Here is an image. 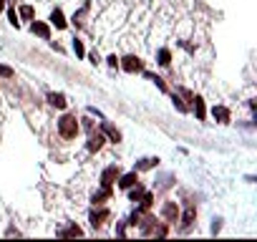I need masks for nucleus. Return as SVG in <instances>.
<instances>
[{
  "instance_id": "obj_1",
  "label": "nucleus",
  "mask_w": 257,
  "mask_h": 242,
  "mask_svg": "<svg viewBox=\"0 0 257 242\" xmlns=\"http://www.w3.org/2000/svg\"><path fill=\"white\" fill-rule=\"evenodd\" d=\"M58 132H61L63 139H76V134H78V121H76V116L63 113L61 121H58Z\"/></svg>"
},
{
  "instance_id": "obj_2",
  "label": "nucleus",
  "mask_w": 257,
  "mask_h": 242,
  "mask_svg": "<svg viewBox=\"0 0 257 242\" xmlns=\"http://www.w3.org/2000/svg\"><path fill=\"white\" fill-rule=\"evenodd\" d=\"M162 217L167 219V224H174V222L179 219V207H177V202H167V204L162 207Z\"/></svg>"
},
{
  "instance_id": "obj_3",
  "label": "nucleus",
  "mask_w": 257,
  "mask_h": 242,
  "mask_svg": "<svg viewBox=\"0 0 257 242\" xmlns=\"http://www.w3.org/2000/svg\"><path fill=\"white\" fill-rule=\"evenodd\" d=\"M121 66H123V71H128V73H137V71H142V68H144V63H142L137 56H126Z\"/></svg>"
},
{
  "instance_id": "obj_4",
  "label": "nucleus",
  "mask_w": 257,
  "mask_h": 242,
  "mask_svg": "<svg viewBox=\"0 0 257 242\" xmlns=\"http://www.w3.org/2000/svg\"><path fill=\"white\" fill-rule=\"evenodd\" d=\"M116 179H118V167H108V169H103V174H101V184H103V187H111Z\"/></svg>"
},
{
  "instance_id": "obj_5",
  "label": "nucleus",
  "mask_w": 257,
  "mask_h": 242,
  "mask_svg": "<svg viewBox=\"0 0 257 242\" xmlns=\"http://www.w3.org/2000/svg\"><path fill=\"white\" fill-rule=\"evenodd\" d=\"M212 116L219 121V124H229V108H224V106H214Z\"/></svg>"
},
{
  "instance_id": "obj_6",
  "label": "nucleus",
  "mask_w": 257,
  "mask_h": 242,
  "mask_svg": "<svg viewBox=\"0 0 257 242\" xmlns=\"http://www.w3.org/2000/svg\"><path fill=\"white\" fill-rule=\"evenodd\" d=\"M111 214H108V209H98V212H91V224L93 227H101L106 219H108Z\"/></svg>"
},
{
  "instance_id": "obj_7",
  "label": "nucleus",
  "mask_w": 257,
  "mask_h": 242,
  "mask_svg": "<svg viewBox=\"0 0 257 242\" xmlns=\"http://www.w3.org/2000/svg\"><path fill=\"white\" fill-rule=\"evenodd\" d=\"M31 31H33L36 36H41L43 41H48V38H51V31H48V26H46V23H38V21H36V23L31 26Z\"/></svg>"
},
{
  "instance_id": "obj_8",
  "label": "nucleus",
  "mask_w": 257,
  "mask_h": 242,
  "mask_svg": "<svg viewBox=\"0 0 257 242\" xmlns=\"http://www.w3.org/2000/svg\"><path fill=\"white\" fill-rule=\"evenodd\" d=\"M194 217H197V209H194V207H189V209L184 212V217H182V229H184V232L194 224Z\"/></svg>"
},
{
  "instance_id": "obj_9",
  "label": "nucleus",
  "mask_w": 257,
  "mask_h": 242,
  "mask_svg": "<svg viewBox=\"0 0 257 242\" xmlns=\"http://www.w3.org/2000/svg\"><path fill=\"white\" fill-rule=\"evenodd\" d=\"M137 182H139V179H137V172H132V174H123V177H121L118 187H121V189H132Z\"/></svg>"
},
{
  "instance_id": "obj_10",
  "label": "nucleus",
  "mask_w": 257,
  "mask_h": 242,
  "mask_svg": "<svg viewBox=\"0 0 257 242\" xmlns=\"http://www.w3.org/2000/svg\"><path fill=\"white\" fill-rule=\"evenodd\" d=\"M48 103L56 108H66V96L63 93H48Z\"/></svg>"
},
{
  "instance_id": "obj_11",
  "label": "nucleus",
  "mask_w": 257,
  "mask_h": 242,
  "mask_svg": "<svg viewBox=\"0 0 257 242\" xmlns=\"http://www.w3.org/2000/svg\"><path fill=\"white\" fill-rule=\"evenodd\" d=\"M101 147H103V137H101V134H91V137H88V149H91V152H98Z\"/></svg>"
},
{
  "instance_id": "obj_12",
  "label": "nucleus",
  "mask_w": 257,
  "mask_h": 242,
  "mask_svg": "<svg viewBox=\"0 0 257 242\" xmlns=\"http://www.w3.org/2000/svg\"><path fill=\"white\" fill-rule=\"evenodd\" d=\"M108 197H111V187H103L98 194H93V204H103Z\"/></svg>"
},
{
  "instance_id": "obj_13",
  "label": "nucleus",
  "mask_w": 257,
  "mask_h": 242,
  "mask_svg": "<svg viewBox=\"0 0 257 242\" xmlns=\"http://www.w3.org/2000/svg\"><path fill=\"white\" fill-rule=\"evenodd\" d=\"M51 23H53L56 28H66V21H63V13H61L58 8L53 11V16H51Z\"/></svg>"
},
{
  "instance_id": "obj_14",
  "label": "nucleus",
  "mask_w": 257,
  "mask_h": 242,
  "mask_svg": "<svg viewBox=\"0 0 257 242\" xmlns=\"http://www.w3.org/2000/svg\"><path fill=\"white\" fill-rule=\"evenodd\" d=\"M192 103H194V113H197V118H204V101H202L199 96H194Z\"/></svg>"
},
{
  "instance_id": "obj_15",
  "label": "nucleus",
  "mask_w": 257,
  "mask_h": 242,
  "mask_svg": "<svg viewBox=\"0 0 257 242\" xmlns=\"http://www.w3.org/2000/svg\"><path fill=\"white\" fill-rule=\"evenodd\" d=\"M157 164H159L157 157H147V159H142V162L137 164V169H152V167H157Z\"/></svg>"
},
{
  "instance_id": "obj_16",
  "label": "nucleus",
  "mask_w": 257,
  "mask_h": 242,
  "mask_svg": "<svg viewBox=\"0 0 257 242\" xmlns=\"http://www.w3.org/2000/svg\"><path fill=\"white\" fill-rule=\"evenodd\" d=\"M139 202H142V207H144V209H149V207H152V202H154V194H152V192H144Z\"/></svg>"
},
{
  "instance_id": "obj_17",
  "label": "nucleus",
  "mask_w": 257,
  "mask_h": 242,
  "mask_svg": "<svg viewBox=\"0 0 257 242\" xmlns=\"http://www.w3.org/2000/svg\"><path fill=\"white\" fill-rule=\"evenodd\" d=\"M169 58H172V53H169L167 48H162V51H159V63H162V66H169Z\"/></svg>"
},
{
  "instance_id": "obj_18",
  "label": "nucleus",
  "mask_w": 257,
  "mask_h": 242,
  "mask_svg": "<svg viewBox=\"0 0 257 242\" xmlns=\"http://www.w3.org/2000/svg\"><path fill=\"white\" fill-rule=\"evenodd\" d=\"M103 132H106V134H108V137H111L113 142H121V134H118V132H116L113 127H108V124H106V127H103Z\"/></svg>"
},
{
  "instance_id": "obj_19",
  "label": "nucleus",
  "mask_w": 257,
  "mask_h": 242,
  "mask_svg": "<svg viewBox=\"0 0 257 242\" xmlns=\"http://www.w3.org/2000/svg\"><path fill=\"white\" fill-rule=\"evenodd\" d=\"M61 234H63V237H78V234H81V227H68V229H63Z\"/></svg>"
},
{
  "instance_id": "obj_20",
  "label": "nucleus",
  "mask_w": 257,
  "mask_h": 242,
  "mask_svg": "<svg viewBox=\"0 0 257 242\" xmlns=\"http://www.w3.org/2000/svg\"><path fill=\"white\" fill-rule=\"evenodd\" d=\"M21 18L31 21V18H33V8H31V6H23V8H21Z\"/></svg>"
},
{
  "instance_id": "obj_21",
  "label": "nucleus",
  "mask_w": 257,
  "mask_h": 242,
  "mask_svg": "<svg viewBox=\"0 0 257 242\" xmlns=\"http://www.w3.org/2000/svg\"><path fill=\"white\" fill-rule=\"evenodd\" d=\"M142 194H144V189H142V187L137 184V189L132 192V202H139V199H142Z\"/></svg>"
},
{
  "instance_id": "obj_22",
  "label": "nucleus",
  "mask_w": 257,
  "mask_h": 242,
  "mask_svg": "<svg viewBox=\"0 0 257 242\" xmlns=\"http://www.w3.org/2000/svg\"><path fill=\"white\" fill-rule=\"evenodd\" d=\"M0 76H6V78H11V76H13V68H8V66H0Z\"/></svg>"
},
{
  "instance_id": "obj_23",
  "label": "nucleus",
  "mask_w": 257,
  "mask_h": 242,
  "mask_svg": "<svg viewBox=\"0 0 257 242\" xmlns=\"http://www.w3.org/2000/svg\"><path fill=\"white\" fill-rule=\"evenodd\" d=\"M8 18H11V23H13V26H18V16H16V11H13V8L8 11Z\"/></svg>"
},
{
  "instance_id": "obj_24",
  "label": "nucleus",
  "mask_w": 257,
  "mask_h": 242,
  "mask_svg": "<svg viewBox=\"0 0 257 242\" xmlns=\"http://www.w3.org/2000/svg\"><path fill=\"white\" fill-rule=\"evenodd\" d=\"M73 51H76L78 56H83V46H81V41H73Z\"/></svg>"
},
{
  "instance_id": "obj_25",
  "label": "nucleus",
  "mask_w": 257,
  "mask_h": 242,
  "mask_svg": "<svg viewBox=\"0 0 257 242\" xmlns=\"http://www.w3.org/2000/svg\"><path fill=\"white\" fill-rule=\"evenodd\" d=\"M116 63H118V58H116V56H108V66H113V68H116Z\"/></svg>"
},
{
  "instance_id": "obj_26",
  "label": "nucleus",
  "mask_w": 257,
  "mask_h": 242,
  "mask_svg": "<svg viewBox=\"0 0 257 242\" xmlns=\"http://www.w3.org/2000/svg\"><path fill=\"white\" fill-rule=\"evenodd\" d=\"M6 8V0H0V11H3Z\"/></svg>"
}]
</instances>
